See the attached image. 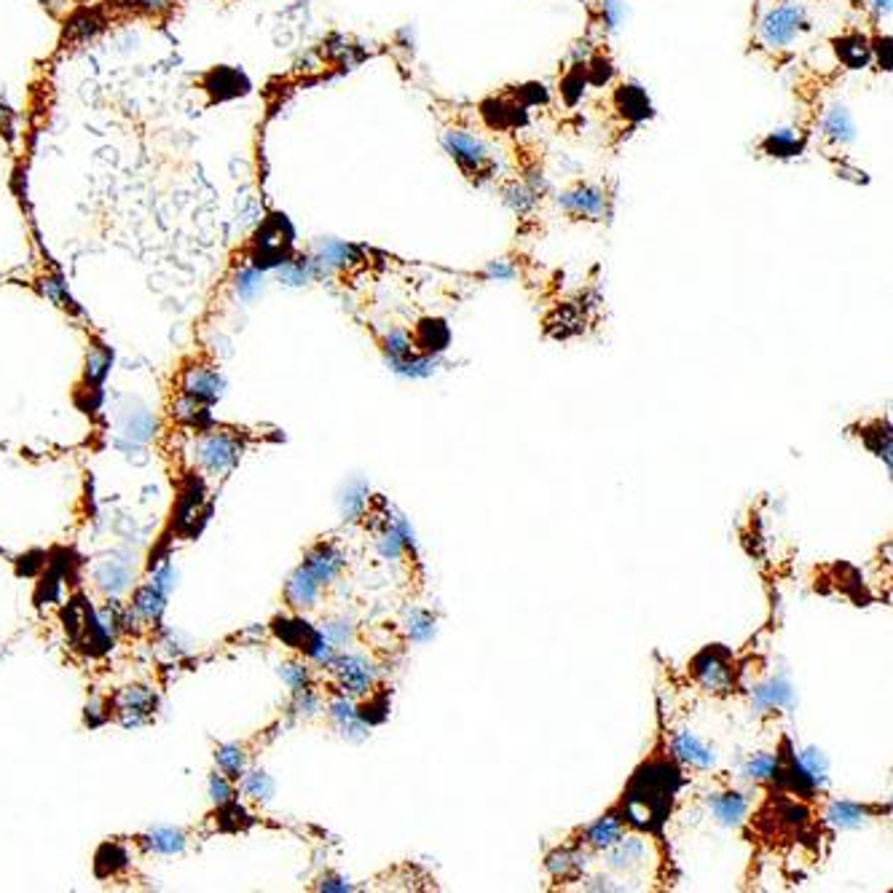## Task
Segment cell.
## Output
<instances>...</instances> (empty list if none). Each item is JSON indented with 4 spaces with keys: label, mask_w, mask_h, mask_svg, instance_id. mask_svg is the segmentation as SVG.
<instances>
[{
    "label": "cell",
    "mask_w": 893,
    "mask_h": 893,
    "mask_svg": "<svg viewBox=\"0 0 893 893\" xmlns=\"http://www.w3.org/2000/svg\"><path fill=\"white\" fill-rule=\"evenodd\" d=\"M317 888L319 891H352V886L347 880H341V878H322Z\"/></svg>",
    "instance_id": "47"
},
{
    "label": "cell",
    "mask_w": 893,
    "mask_h": 893,
    "mask_svg": "<svg viewBox=\"0 0 893 893\" xmlns=\"http://www.w3.org/2000/svg\"><path fill=\"white\" fill-rule=\"evenodd\" d=\"M805 146H808V138L800 135L797 129H775L759 143L762 153L770 158H794L805 150Z\"/></svg>",
    "instance_id": "24"
},
{
    "label": "cell",
    "mask_w": 893,
    "mask_h": 893,
    "mask_svg": "<svg viewBox=\"0 0 893 893\" xmlns=\"http://www.w3.org/2000/svg\"><path fill=\"white\" fill-rule=\"evenodd\" d=\"M502 199H505V204H508L513 213L526 215V213L537 204V191L528 188L526 183H510V185H505Z\"/></svg>",
    "instance_id": "33"
},
{
    "label": "cell",
    "mask_w": 893,
    "mask_h": 893,
    "mask_svg": "<svg viewBox=\"0 0 893 893\" xmlns=\"http://www.w3.org/2000/svg\"><path fill=\"white\" fill-rule=\"evenodd\" d=\"M808 30V14L800 3H781L759 22V38L767 49H789Z\"/></svg>",
    "instance_id": "5"
},
{
    "label": "cell",
    "mask_w": 893,
    "mask_h": 893,
    "mask_svg": "<svg viewBox=\"0 0 893 893\" xmlns=\"http://www.w3.org/2000/svg\"><path fill=\"white\" fill-rule=\"evenodd\" d=\"M480 116L491 129L499 132H510V129H521L528 124V108H523L521 102L513 97H491L486 102H480Z\"/></svg>",
    "instance_id": "12"
},
{
    "label": "cell",
    "mask_w": 893,
    "mask_h": 893,
    "mask_svg": "<svg viewBox=\"0 0 893 893\" xmlns=\"http://www.w3.org/2000/svg\"><path fill=\"white\" fill-rule=\"evenodd\" d=\"M236 789H242V794L252 803H269L274 797V781L261 773V770H252V773H244L236 784Z\"/></svg>",
    "instance_id": "29"
},
{
    "label": "cell",
    "mask_w": 893,
    "mask_h": 893,
    "mask_svg": "<svg viewBox=\"0 0 893 893\" xmlns=\"http://www.w3.org/2000/svg\"><path fill=\"white\" fill-rule=\"evenodd\" d=\"M622 837H625V823H622L620 816H614V813L598 819L595 823H591V826L585 829V842H588L591 848H595V850H606V848H612L614 842H620Z\"/></svg>",
    "instance_id": "27"
},
{
    "label": "cell",
    "mask_w": 893,
    "mask_h": 893,
    "mask_svg": "<svg viewBox=\"0 0 893 893\" xmlns=\"http://www.w3.org/2000/svg\"><path fill=\"white\" fill-rule=\"evenodd\" d=\"M684 778L679 770V762L669 754H658L647 759L631 778L625 794H622V823L660 834L663 823L669 821L673 800L681 789Z\"/></svg>",
    "instance_id": "1"
},
{
    "label": "cell",
    "mask_w": 893,
    "mask_h": 893,
    "mask_svg": "<svg viewBox=\"0 0 893 893\" xmlns=\"http://www.w3.org/2000/svg\"><path fill=\"white\" fill-rule=\"evenodd\" d=\"M135 845H140L146 853H158V856H175L188 845V834L183 829H153L146 834L135 837Z\"/></svg>",
    "instance_id": "22"
},
{
    "label": "cell",
    "mask_w": 893,
    "mask_h": 893,
    "mask_svg": "<svg viewBox=\"0 0 893 893\" xmlns=\"http://www.w3.org/2000/svg\"><path fill=\"white\" fill-rule=\"evenodd\" d=\"M156 711V695L148 687H124L108 703V717H113L124 727L146 725Z\"/></svg>",
    "instance_id": "7"
},
{
    "label": "cell",
    "mask_w": 893,
    "mask_h": 893,
    "mask_svg": "<svg viewBox=\"0 0 893 893\" xmlns=\"http://www.w3.org/2000/svg\"><path fill=\"white\" fill-rule=\"evenodd\" d=\"M252 754H255L252 741L218 746V748H215V762H218V770L223 773L231 784H239V778L247 773V765H250Z\"/></svg>",
    "instance_id": "19"
},
{
    "label": "cell",
    "mask_w": 893,
    "mask_h": 893,
    "mask_svg": "<svg viewBox=\"0 0 893 893\" xmlns=\"http://www.w3.org/2000/svg\"><path fill=\"white\" fill-rule=\"evenodd\" d=\"M135 8H140V11H146V14H150V16H158V14H164V11H169V5H172V0H129Z\"/></svg>",
    "instance_id": "46"
},
{
    "label": "cell",
    "mask_w": 893,
    "mask_h": 893,
    "mask_svg": "<svg viewBox=\"0 0 893 893\" xmlns=\"http://www.w3.org/2000/svg\"><path fill=\"white\" fill-rule=\"evenodd\" d=\"M319 595H322V585L303 566H298L296 572L290 575L288 585H285V601H288V606L296 614L311 612V609H317Z\"/></svg>",
    "instance_id": "16"
},
{
    "label": "cell",
    "mask_w": 893,
    "mask_h": 893,
    "mask_svg": "<svg viewBox=\"0 0 893 893\" xmlns=\"http://www.w3.org/2000/svg\"><path fill=\"white\" fill-rule=\"evenodd\" d=\"M322 636L333 644V647H344L352 641V622L349 620H330L322 625Z\"/></svg>",
    "instance_id": "42"
},
{
    "label": "cell",
    "mask_w": 893,
    "mask_h": 893,
    "mask_svg": "<svg viewBox=\"0 0 893 893\" xmlns=\"http://www.w3.org/2000/svg\"><path fill=\"white\" fill-rule=\"evenodd\" d=\"M199 432V464L210 475H228L244 453V435L231 427H204Z\"/></svg>",
    "instance_id": "3"
},
{
    "label": "cell",
    "mask_w": 893,
    "mask_h": 893,
    "mask_svg": "<svg viewBox=\"0 0 893 893\" xmlns=\"http://www.w3.org/2000/svg\"><path fill=\"white\" fill-rule=\"evenodd\" d=\"M300 566L325 588V585H330V583H336L341 577V572L347 566V558H344V553L336 545L317 542L314 547H309V553H306V558H303Z\"/></svg>",
    "instance_id": "10"
},
{
    "label": "cell",
    "mask_w": 893,
    "mask_h": 893,
    "mask_svg": "<svg viewBox=\"0 0 893 893\" xmlns=\"http://www.w3.org/2000/svg\"><path fill=\"white\" fill-rule=\"evenodd\" d=\"M614 75V65L609 57L603 54H595L594 60L585 62V78H588V86H606Z\"/></svg>",
    "instance_id": "38"
},
{
    "label": "cell",
    "mask_w": 893,
    "mask_h": 893,
    "mask_svg": "<svg viewBox=\"0 0 893 893\" xmlns=\"http://www.w3.org/2000/svg\"><path fill=\"white\" fill-rule=\"evenodd\" d=\"M861 441H864V446L869 448L875 456H880V459L888 464V470H891V427H888V424H883V422H875V424H872V430H867V427H864V432H861Z\"/></svg>",
    "instance_id": "31"
},
{
    "label": "cell",
    "mask_w": 893,
    "mask_h": 893,
    "mask_svg": "<svg viewBox=\"0 0 893 893\" xmlns=\"http://www.w3.org/2000/svg\"><path fill=\"white\" fill-rule=\"evenodd\" d=\"M872 60L880 65V71L891 73L893 71V57H891V35H878L872 43Z\"/></svg>",
    "instance_id": "44"
},
{
    "label": "cell",
    "mask_w": 893,
    "mask_h": 893,
    "mask_svg": "<svg viewBox=\"0 0 893 893\" xmlns=\"http://www.w3.org/2000/svg\"><path fill=\"white\" fill-rule=\"evenodd\" d=\"M670 754H673L676 762L689 765V767H695V770H708V767H714V762H717L714 748H708V746L703 744L698 736H692V733H687V730L673 733V738H670Z\"/></svg>",
    "instance_id": "15"
},
{
    "label": "cell",
    "mask_w": 893,
    "mask_h": 893,
    "mask_svg": "<svg viewBox=\"0 0 893 893\" xmlns=\"http://www.w3.org/2000/svg\"><path fill=\"white\" fill-rule=\"evenodd\" d=\"M261 288H263V271L247 263V266L239 271V277H236V293L250 300V298L255 296Z\"/></svg>",
    "instance_id": "39"
},
{
    "label": "cell",
    "mask_w": 893,
    "mask_h": 893,
    "mask_svg": "<svg viewBox=\"0 0 893 893\" xmlns=\"http://www.w3.org/2000/svg\"><path fill=\"white\" fill-rule=\"evenodd\" d=\"M727 650H722L719 644L717 647H708L703 650L695 660H692V670L698 676V681L706 687V689H725L730 684V663H727Z\"/></svg>",
    "instance_id": "14"
},
{
    "label": "cell",
    "mask_w": 893,
    "mask_h": 893,
    "mask_svg": "<svg viewBox=\"0 0 893 893\" xmlns=\"http://www.w3.org/2000/svg\"><path fill=\"white\" fill-rule=\"evenodd\" d=\"M558 207L569 215H583L588 221H601L606 215V194L595 185L580 183L558 196Z\"/></svg>",
    "instance_id": "11"
},
{
    "label": "cell",
    "mask_w": 893,
    "mask_h": 893,
    "mask_svg": "<svg viewBox=\"0 0 893 893\" xmlns=\"http://www.w3.org/2000/svg\"><path fill=\"white\" fill-rule=\"evenodd\" d=\"M588 78H585V62H575V68H569V73L561 78V97L566 105H577L585 94Z\"/></svg>",
    "instance_id": "32"
},
{
    "label": "cell",
    "mask_w": 893,
    "mask_h": 893,
    "mask_svg": "<svg viewBox=\"0 0 893 893\" xmlns=\"http://www.w3.org/2000/svg\"><path fill=\"white\" fill-rule=\"evenodd\" d=\"M314 261L319 266V277H325L330 271H344V269L360 266L366 261V255L357 244H347L338 239H319L314 244Z\"/></svg>",
    "instance_id": "9"
},
{
    "label": "cell",
    "mask_w": 893,
    "mask_h": 893,
    "mask_svg": "<svg viewBox=\"0 0 893 893\" xmlns=\"http://www.w3.org/2000/svg\"><path fill=\"white\" fill-rule=\"evenodd\" d=\"M408 636L413 641H430L435 636V617L430 612H419L413 609L408 614Z\"/></svg>",
    "instance_id": "36"
},
{
    "label": "cell",
    "mask_w": 893,
    "mask_h": 893,
    "mask_svg": "<svg viewBox=\"0 0 893 893\" xmlns=\"http://www.w3.org/2000/svg\"><path fill=\"white\" fill-rule=\"evenodd\" d=\"M797 759H800V765L805 767V773L813 778V784H816L819 789H823V786L829 784V778H826V773H829V762H826V756L821 754L819 748H805Z\"/></svg>",
    "instance_id": "34"
},
{
    "label": "cell",
    "mask_w": 893,
    "mask_h": 893,
    "mask_svg": "<svg viewBox=\"0 0 893 893\" xmlns=\"http://www.w3.org/2000/svg\"><path fill=\"white\" fill-rule=\"evenodd\" d=\"M443 148L459 164V169L472 180H489L497 175V164L489 153V146L467 129H459V127L446 129Z\"/></svg>",
    "instance_id": "4"
},
{
    "label": "cell",
    "mask_w": 893,
    "mask_h": 893,
    "mask_svg": "<svg viewBox=\"0 0 893 893\" xmlns=\"http://www.w3.org/2000/svg\"><path fill=\"white\" fill-rule=\"evenodd\" d=\"M513 97L521 102L523 108H537V105H547L550 102V94L545 89V83H523L513 91Z\"/></svg>",
    "instance_id": "40"
},
{
    "label": "cell",
    "mask_w": 893,
    "mask_h": 893,
    "mask_svg": "<svg viewBox=\"0 0 893 893\" xmlns=\"http://www.w3.org/2000/svg\"><path fill=\"white\" fill-rule=\"evenodd\" d=\"M751 700L759 711H770V708H784L792 703V684L786 679H770L759 687H754Z\"/></svg>",
    "instance_id": "28"
},
{
    "label": "cell",
    "mask_w": 893,
    "mask_h": 893,
    "mask_svg": "<svg viewBox=\"0 0 893 893\" xmlns=\"http://www.w3.org/2000/svg\"><path fill=\"white\" fill-rule=\"evenodd\" d=\"M821 132L834 146H848L856 140V121L845 105H831L821 119Z\"/></svg>",
    "instance_id": "21"
},
{
    "label": "cell",
    "mask_w": 893,
    "mask_h": 893,
    "mask_svg": "<svg viewBox=\"0 0 893 893\" xmlns=\"http://www.w3.org/2000/svg\"><path fill=\"white\" fill-rule=\"evenodd\" d=\"M451 344V328L441 317H424L419 319L413 330V347L422 355H443Z\"/></svg>",
    "instance_id": "18"
},
{
    "label": "cell",
    "mask_w": 893,
    "mask_h": 893,
    "mask_svg": "<svg viewBox=\"0 0 893 893\" xmlns=\"http://www.w3.org/2000/svg\"><path fill=\"white\" fill-rule=\"evenodd\" d=\"M177 394H185L207 408H213L221 394H223V378L218 368L213 363L196 360L194 366H185L180 371V384H177Z\"/></svg>",
    "instance_id": "8"
},
{
    "label": "cell",
    "mask_w": 893,
    "mask_h": 893,
    "mask_svg": "<svg viewBox=\"0 0 893 893\" xmlns=\"http://www.w3.org/2000/svg\"><path fill=\"white\" fill-rule=\"evenodd\" d=\"M381 349L386 355V363H394V360H405L416 352L413 347V336L403 328H392L384 338H381Z\"/></svg>",
    "instance_id": "30"
},
{
    "label": "cell",
    "mask_w": 893,
    "mask_h": 893,
    "mask_svg": "<svg viewBox=\"0 0 893 893\" xmlns=\"http://www.w3.org/2000/svg\"><path fill=\"white\" fill-rule=\"evenodd\" d=\"M891 3L893 0H867V5L872 8V14H875L878 19H883V16L891 14Z\"/></svg>",
    "instance_id": "48"
},
{
    "label": "cell",
    "mask_w": 893,
    "mask_h": 893,
    "mask_svg": "<svg viewBox=\"0 0 893 893\" xmlns=\"http://www.w3.org/2000/svg\"><path fill=\"white\" fill-rule=\"evenodd\" d=\"M612 102H614V110L631 124H641V121H650L655 116L652 100H650L647 89L639 86V83H620L614 89Z\"/></svg>",
    "instance_id": "13"
},
{
    "label": "cell",
    "mask_w": 893,
    "mask_h": 893,
    "mask_svg": "<svg viewBox=\"0 0 893 893\" xmlns=\"http://www.w3.org/2000/svg\"><path fill=\"white\" fill-rule=\"evenodd\" d=\"M875 813H878V808L859 805V803H850V800H834L826 808V821L831 826H837V829H859V826L867 823V819H872Z\"/></svg>",
    "instance_id": "23"
},
{
    "label": "cell",
    "mask_w": 893,
    "mask_h": 893,
    "mask_svg": "<svg viewBox=\"0 0 893 893\" xmlns=\"http://www.w3.org/2000/svg\"><path fill=\"white\" fill-rule=\"evenodd\" d=\"M97 583L108 591V594H119L127 583H129V572L116 566V564H108L100 575H97Z\"/></svg>",
    "instance_id": "41"
},
{
    "label": "cell",
    "mask_w": 893,
    "mask_h": 893,
    "mask_svg": "<svg viewBox=\"0 0 893 893\" xmlns=\"http://www.w3.org/2000/svg\"><path fill=\"white\" fill-rule=\"evenodd\" d=\"M164 606H166V594L150 583V585H140V588L135 591L132 603H129V614H132V620H138V622L153 625V622L161 620Z\"/></svg>",
    "instance_id": "20"
},
{
    "label": "cell",
    "mask_w": 893,
    "mask_h": 893,
    "mask_svg": "<svg viewBox=\"0 0 893 893\" xmlns=\"http://www.w3.org/2000/svg\"><path fill=\"white\" fill-rule=\"evenodd\" d=\"M601 14H603V24H606V30H617V27L625 22L628 8H625L622 0H603Z\"/></svg>",
    "instance_id": "43"
},
{
    "label": "cell",
    "mask_w": 893,
    "mask_h": 893,
    "mask_svg": "<svg viewBox=\"0 0 893 893\" xmlns=\"http://www.w3.org/2000/svg\"><path fill=\"white\" fill-rule=\"evenodd\" d=\"M296 255V228L285 213H271L250 242V266L280 269Z\"/></svg>",
    "instance_id": "2"
},
{
    "label": "cell",
    "mask_w": 893,
    "mask_h": 893,
    "mask_svg": "<svg viewBox=\"0 0 893 893\" xmlns=\"http://www.w3.org/2000/svg\"><path fill=\"white\" fill-rule=\"evenodd\" d=\"M333 676V684L341 695L347 698H360L368 695L375 684V666L368 655L363 652H341L333 655L330 663L325 666Z\"/></svg>",
    "instance_id": "6"
},
{
    "label": "cell",
    "mask_w": 893,
    "mask_h": 893,
    "mask_svg": "<svg viewBox=\"0 0 893 893\" xmlns=\"http://www.w3.org/2000/svg\"><path fill=\"white\" fill-rule=\"evenodd\" d=\"M207 83V91H213V100H231V97H239V94H247L250 83L247 78L239 73V71H231V68H215L213 73H207L204 78Z\"/></svg>",
    "instance_id": "26"
},
{
    "label": "cell",
    "mask_w": 893,
    "mask_h": 893,
    "mask_svg": "<svg viewBox=\"0 0 893 893\" xmlns=\"http://www.w3.org/2000/svg\"><path fill=\"white\" fill-rule=\"evenodd\" d=\"M708 808L717 816L719 823L725 826H738L748 813V800L741 792H725V794H711L708 797Z\"/></svg>",
    "instance_id": "25"
},
{
    "label": "cell",
    "mask_w": 893,
    "mask_h": 893,
    "mask_svg": "<svg viewBox=\"0 0 893 893\" xmlns=\"http://www.w3.org/2000/svg\"><path fill=\"white\" fill-rule=\"evenodd\" d=\"M483 274L489 277V280H497V282H510L518 271H516V266L510 263V261H491L486 269H483Z\"/></svg>",
    "instance_id": "45"
},
{
    "label": "cell",
    "mask_w": 893,
    "mask_h": 893,
    "mask_svg": "<svg viewBox=\"0 0 893 893\" xmlns=\"http://www.w3.org/2000/svg\"><path fill=\"white\" fill-rule=\"evenodd\" d=\"M837 60L848 71H864L872 62V41L864 33H845L831 41Z\"/></svg>",
    "instance_id": "17"
},
{
    "label": "cell",
    "mask_w": 893,
    "mask_h": 893,
    "mask_svg": "<svg viewBox=\"0 0 893 893\" xmlns=\"http://www.w3.org/2000/svg\"><path fill=\"white\" fill-rule=\"evenodd\" d=\"M280 676L285 679V684H288L290 689H300V687H309V684H314L311 669H309V663H306L303 658L282 663V666H280Z\"/></svg>",
    "instance_id": "35"
},
{
    "label": "cell",
    "mask_w": 893,
    "mask_h": 893,
    "mask_svg": "<svg viewBox=\"0 0 893 893\" xmlns=\"http://www.w3.org/2000/svg\"><path fill=\"white\" fill-rule=\"evenodd\" d=\"M775 762H778V754H756L746 762L744 775L751 781H770L775 773Z\"/></svg>",
    "instance_id": "37"
}]
</instances>
